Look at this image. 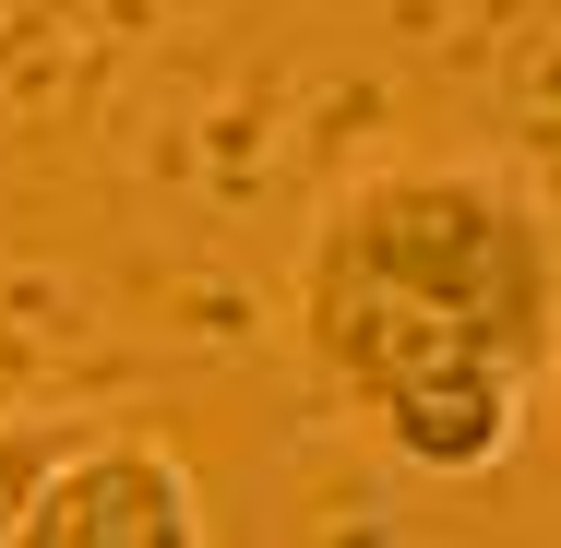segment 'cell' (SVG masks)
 Wrapping results in <instances>:
<instances>
[{
	"instance_id": "cell-3",
	"label": "cell",
	"mask_w": 561,
	"mask_h": 548,
	"mask_svg": "<svg viewBox=\"0 0 561 548\" xmlns=\"http://www.w3.org/2000/svg\"><path fill=\"white\" fill-rule=\"evenodd\" d=\"M72 441H84V418H0V548L36 537V501H48Z\"/></svg>"
},
{
	"instance_id": "cell-1",
	"label": "cell",
	"mask_w": 561,
	"mask_h": 548,
	"mask_svg": "<svg viewBox=\"0 0 561 548\" xmlns=\"http://www.w3.org/2000/svg\"><path fill=\"white\" fill-rule=\"evenodd\" d=\"M299 346L394 465L490 477L561 358V238L490 167H370L299 250Z\"/></svg>"
},
{
	"instance_id": "cell-2",
	"label": "cell",
	"mask_w": 561,
	"mask_h": 548,
	"mask_svg": "<svg viewBox=\"0 0 561 548\" xmlns=\"http://www.w3.org/2000/svg\"><path fill=\"white\" fill-rule=\"evenodd\" d=\"M24 548H204V477L156 430H84Z\"/></svg>"
}]
</instances>
